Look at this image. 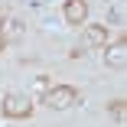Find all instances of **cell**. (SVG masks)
I'll list each match as a JSON object with an SVG mask.
<instances>
[{
  "instance_id": "2",
  "label": "cell",
  "mask_w": 127,
  "mask_h": 127,
  "mask_svg": "<svg viewBox=\"0 0 127 127\" xmlns=\"http://www.w3.org/2000/svg\"><path fill=\"white\" fill-rule=\"evenodd\" d=\"M0 114L10 117V121H23V117H30L33 114V101L30 95H3V101H0Z\"/></svg>"
},
{
  "instance_id": "3",
  "label": "cell",
  "mask_w": 127,
  "mask_h": 127,
  "mask_svg": "<svg viewBox=\"0 0 127 127\" xmlns=\"http://www.w3.org/2000/svg\"><path fill=\"white\" fill-rule=\"evenodd\" d=\"M108 46V26H85L82 49H104Z\"/></svg>"
},
{
  "instance_id": "1",
  "label": "cell",
  "mask_w": 127,
  "mask_h": 127,
  "mask_svg": "<svg viewBox=\"0 0 127 127\" xmlns=\"http://www.w3.org/2000/svg\"><path fill=\"white\" fill-rule=\"evenodd\" d=\"M42 104L52 108V111H65V108H72V104H78V88H75V85H56V88H46Z\"/></svg>"
},
{
  "instance_id": "4",
  "label": "cell",
  "mask_w": 127,
  "mask_h": 127,
  "mask_svg": "<svg viewBox=\"0 0 127 127\" xmlns=\"http://www.w3.org/2000/svg\"><path fill=\"white\" fill-rule=\"evenodd\" d=\"M104 65H108V68H124V65H127V39H124V36H121L114 46H108Z\"/></svg>"
},
{
  "instance_id": "7",
  "label": "cell",
  "mask_w": 127,
  "mask_h": 127,
  "mask_svg": "<svg viewBox=\"0 0 127 127\" xmlns=\"http://www.w3.org/2000/svg\"><path fill=\"white\" fill-rule=\"evenodd\" d=\"M124 104H127L124 98H114L111 104H108V111H111V117H114V121H124V114H127V108H124Z\"/></svg>"
},
{
  "instance_id": "5",
  "label": "cell",
  "mask_w": 127,
  "mask_h": 127,
  "mask_svg": "<svg viewBox=\"0 0 127 127\" xmlns=\"http://www.w3.org/2000/svg\"><path fill=\"white\" fill-rule=\"evenodd\" d=\"M65 23H72V26H82V23L88 20V3L85 0H65Z\"/></svg>"
},
{
  "instance_id": "6",
  "label": "cell",
  "mask_w": 127,
  "mask_h": 127,
  "mask_svg": "<svg viewBox=\"0 0 127 127\" xmlns=\"http://www.w3.org/2000/svg\"><path fill=\"white\" fill-rule=\"evenodd\" d=\"M23 20H16V16H3L0 20V39L3 42H16V39H23Z\"/></svg>"
},
{
  "instance_id": "8",
  "label": "cell",
  "mask_w": 127,
  "mask_h": 127,
  "mask_svg": "<svg viewBox=\"0 0 127 127\" xmlns=\"http://www.w3.org/2000/svg\"><path fill=\"white\" fill-rule=\"evenodd\" d=\"M3 49H7V42H3V39H0V52H3Z\"/></svg>"
}]
</instances>
